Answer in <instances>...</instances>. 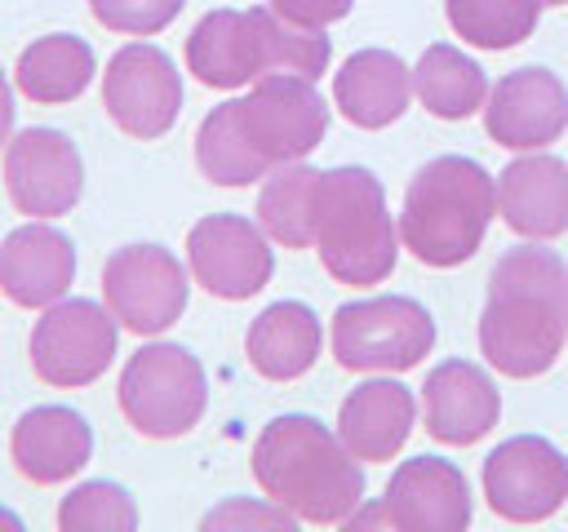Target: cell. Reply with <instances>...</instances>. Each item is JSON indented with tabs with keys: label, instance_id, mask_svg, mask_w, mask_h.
<instances>
[{
	"label": "cell",
	"instance_id": "obj_24",
	"mask_svg": "<svg viewBox=\"0 0 568 532\" xmlns=\"http://www.w3.org/2000/svg\"><path fill=\"white\" fill-rule=\"evenodd\" d=\"M13 80H18L22 98H31L40 106L71 102L93 80V49L80 35H67V31L40 35L36 44L22 49V58L13 66Z\"/></svg>",
	"mask_w": 568,
	"mask_h": 532
},
{
	"label": "cell",
	"instance_id": "obj_4",
	"mask_svg": "<svg viewBox=\"0 0 568 532\" xmlns=\"http://www.w3.org/2000/svg\"><path fill=\"white\" fill-rule=\"evenodd\" d=\"M333 44L324 27H302L271 4L213 9L186 35V71L209 89H240L275 71L320 80L328 71Z\"/></svg>",
	"mask_w": 568,
	"mask_h": 532
},
{
	"label": "cell",
	"instance_id": "obj_15",
	"mask_svg": "<svg viewBox=\"0 0 568 532\" xmlns=\"http://www.w3.org/2000/svg\"><path fill=\"white\" fill-rule=\"evenodd\" d=\"M484 129L506 151H541L568 129V84L546 66L506 71L484 106Z\"/></svg>",
	"mask_w": 568,
	"mask_h": 532
},
{
	"label": "cell",
	"instance_id": "obj_27",
	"mask_svg": "<svg viewBox=\"0 0 568 532\" xmlns=\"http://www.w3.org/2000/svg\"><path fill=\"white\" fill-rule=\"evenodd\" d=\"M541 0H444L448 27L475 49H510L537 31Z\"/></svg>",
	"mask_w": 568,
	"mask_h": 532
},
{
	"label": "cell",
	"instance_id": "obj_34",
	"mask_svg": "<svg viewBox=\"0 0 568 532\" xmlns=\"http://www.w3.org/2000/svg\"><path fill=\"white\" fill-rule=\"evenodd\" d=\"M541 4H568V0H541Z\"/></svg>",
	"mask_w": 568,
	"mask_h": 532
},
{
	"label": "cell",
	"instance_id": "obj_23",
	"mask_svg": "<svg viewBox=\"0 0 568 532\" xmlns=\"http://www.w3.org/2000/svg\"><path fill=\"white\" fill-rule=\"evenodd\" d=\"M320 346L324 332L306 301H271L244 337V355L266 381H297L320 359Z\"/></svg>",
	"mask_w": 568,
	"mask_h": 532
},
{
	"label": "cell",
	"instance_id": "obj_12",
	"mask_svg": "<svg viewBox=\"0 0 568 532\" xmlns=\"http://www.w3.org/2000/svg\"><path fill=\"white\" fill-rule=\"evenodd\" d=\"M102 106L129 137H164L182 111V75L155 44H124L102 71Z\"/></svg>",
	"mask_w": 568,
	"mask_h": 532
},
{
	"label": "cell",
	"instance_id": "obj_5",
	"mask_svg": "<svg viewBox=\"0 0 568 532\" xmlns=\"http://www.w3.org/2000/svg\"><path fill=\"white\" fill-rule=\"evenodd\" d=\"M493 213L497 186L488 168L470 155H435L413 173L404 191L399 239L422 266L448 270L479 253Z\"/></svg>",
	"mask_w": 568,
	"mask_h": 532
},
{
	"label": "cell",
	"instance_id": "obj_31",
	"mask_svg": "<svg viewBox=\"0 0 568 532\" xmlns=\"http://www.w3.org/2000/svg\"><path fill=\"white\" fill-rule=\"evenodd\" d=\"M275 13H284L288 22H302V27H328L337 18L351 13L355 0H266Z\"/></svg>",
	"mask_w": 568,
	"mask_h": 532
},
{
	"label": "cell",
	"instance_id": "obj_21",
	"mask_svg": "<svg viewBox=\"0 0 568 532\" xmlns=\"http://www.w3.org/2000/svg\"><path fill=\"white\" fill-rule=\"evenodd\" d=\"M413 417H417L413 390L399 386V381H390V377H377V381H359L342 399V408H337V434H342V443L359 461H390L408 443Z\"/></svg>",
	"mask_w": 568,
	"mask_h": 532
},
{
	"label": "cell",
	"instance_id": "obj_17",
	"mask_svg": "<svg viewBox=\"0 0 568 532\" xmlns=\"http://www.w3.org/2000/svg\"><path fill=\"white\" fill-rule=\"evenodd\" d=\"M422 417H426V434L448 443V448H466L475 439H484L497 417H501V395L493 386V377L470 364V359H444L426 372L422 386Z\"/></svg>",
	"mask_w": 568,
	"mask_h": 532
},
{
	"label": "cell",
	"instance_id": "obj_19",
	"mask_svg": "<svg viewBox=\"0 0 568 532\" xmlns=\"http://www.w3.org/2000/svg\"><path fill=\"white\" fill-rule=\"evenodd\" d=\"M9 457L22 479L49 488V483H62L75 470H84V461L93 457V430L75 408L40 403L18 417V426L9 434Z\"/></svg>",
	"mask_w": 568,
	"mask_h": 532
},
{
	"label": "cell",
	"instance_id": "obj_25",
	"mask_svg": "<svg viewBox=\"0 0 568 532\" xmlns=\"http://www.w3.org/2000/svg\"><path fill=\"white\" fill-rule=\"evenodd\" d=\"M413 93L417 102L439 120H466L488 98V75L475 58H466L453 44H426V53L413 66Z\"/></svg>",
	"mask_w": 568,
	"mask_h": 532
},
{
	"label": "cell",
	"instance_id": "obj_6",
	"mask_svg": "<svg viewBox=\"0 0 568 532\" xmlns=\"http://www.w3.org/2000/svg\"><path fill=\"white\" fill-rule=\"evenodd\" d=\"M311 248L320 253L324 270L351 288H373L395 270L399 231L390 222L382 182L364 164L320 168Z\"/></svg>",
	"mask_w": 568,
	"mask_h": 532
},
{
	"label": "cell",
	"instance_id": "obj_20",
	"mask_svg": "<svg viewBox=\"0 0 568 532\" xmlns=\"http://www.w3.org/2000/svg\"><path fill=\"white\" fill-rule=\"evenodd\" d=\"M497 213L524 239L568 231V168L559 155H519L497 173Z\"/></svg>",
	"mask_w": 568,
	"mask_h": 532
},
{
	"label": "cell",
	"instance_id": "obj_18",
	"mask_svg": "<svg viewBox=\"0 0 568 532\" xmlns=\"http://www.w3.org/2000/svg\"><path fill=\"white\" fill-rule=\"evenodd\" d=\"M75 279V248L40 217L0 239V293L13 306H53Z\"/></svg>",
	"mask_w": 568,
	"mask_h": 532
},
{
	"label": "cell",
	"instance_id": "obj_29",
	"mask_svg": "<svg viewBox=\"0 0 568 532\" xmlns=\"http://www.w3.org/2000/svg\"><path fill=\"white\" fill-rule=\"evenodd\" d=\"M182 4L186 0H89L93 18L106 31H120V35H155V31H164L182 13Z\"/></svg>",
	"mask_w": 568,
	"mask_h": 532
},
{
	"label": "cell",
	"instance_id": "obj_7",
	"mask_svg": "<svg viewBox=\"0 0 568 532\" xmlns=\"http://www.w3.org/2000/svg\"><path fill=\"white\" fill-rule=\"evenodd\" d=\"M209 408V377L186 346L151 341L129 355L120 372V412L146 439H178L200 426Z\"/></svg>",
	"mask_w": 568,
	"mask_h": 532
},
{
	"label": "cell",
	"instance_id": "obj_13",
	"mask_svg": "<svg viewBox=\"0 0 568 532\" xmlns=\"http://www.w3.org/2000/svg\"><path fill=\"white\" fill-rule=\"evenodd\" d=\"M186 262L195 284L222 301H244L262 293L275 270L262 222H248L240 213L200 217L186 235Z\"/></svg>",
	"mask_w": 568,
	"mask_h": 532
},
{
	"label": "cell",
	"instance_id": "obj_8",
	"mask_svg": "<svg viewBox=\"0 0 568 532\" xmlns=\"http://www.w3.org/2000/svg\"><path fill=\"white\" fill-rule=\"evenodd\" d=\"M435 346V319L422 301L386 293L333 310V359L351 372H404Z\"/></svg>",
	"mask_w": 568,
	"mask_h": 532
},
{
	"label": "cell",
	"instance_id": "obj_1",
	"mask_svg": "<svg viewBox=\"0 0 568 532\" xmlns=\"http://www.w3.org/2000/svg\"><path fill=\"white\" fill-rule=\"evenodd\" d=\"M328 133V106L315 80L275 71L244 98L213 106L195 133V164L213 186H248L280 164L306 160Z\"/></svg>",
	"mask_w": 568,
	"mask_h": 532
},
{
	"label": "cell",
	"instance_id": "obj_9",
	"mask_svg": "<svg viewBox=\"0 0 568 532\" xmlns=\"http://www.w3.org/2000/svg\"><path fill=\"white\" fill-rule=\"evenodd\" d=\"M115 315L89 297L53 301L31 328V368L40 381L75 390L98 381L115 359Z\"/></svg>",
	"mask_w": 568,
	"mask_h": 532
},
{
	"label": "cell",
	"instance_id": "obj_33",
	"mask_svg": "<svg viewBox=\"0 0 568 532\" xmlns=\"http://www.w3.org/2000/svg\"><path fill=\"white\" fill-rule=\"evenodd\" d=\"M0 523H9V528H18V514H9V510H0Z\"/></svg>",
	"mask_w": 568,
	"mask_h": 532
},
{
	"label": "cell",
	"instance_id": "obj_30",
	"mask_svg": "<svg viewBox=\"0 0 568 532\" xmlns=\"http://www.w3.org/2000/svg\"><path fill=\"white\" fill-rule=\"evenodd\" d=\"M293 523H297V514L271 497H266V505L235 497V501H222L217 510L204 514V528H293Z\"/></svg>",
	"mask_w": 568,
	"mask_h": 532
},
{
	"label": "cell",
	"instance_id": "obj_10",
	"mask_svg": "<svg viewBox=\"0 0 568 532\" xmlns=\"http://www.w3.org/2000/svg\"><path fill=\"white\" fill-rule=\"evenodd\" d=\"M186 270L160 244H129L115 248L102 266V297L106 310L138 337L164 332L186 310Z\"/></svg>",
	"mask_w": 568,
	"mask_h": 532
},
{
	"label": "cell",
	"instance_id": "obj_26",
	"mask_svg": "<svg viewBox=\"0 0 568 532\" xmlns=\"http://www.w3.org/2000/svg\"><path fill=\"white\" fill-rule=\"evenodd\" d=\"M315 182L320 168L293 160L266 173L257 191V222L284 248H311V217H315Z\"/></svg>",
	"mask_w": 568,
	"mask_h": 532
},
{
	"label": "cell",
	"instance_id": "obj_2",
	"mask_svg": "<svg viewBox=\"0 0 568 532\" xmlns=\"http://www.w3.org/2000/svg\"><path fill=\"white\" fill-rule=\"evenodd\" d=\"M568 337V262L555 248H506L488 275L479 350L506 377H541Z\"/></svg>",
	"mask_w": 568,
	"mask_h": 532
},
{
	"label": "cell",
	"instance_id": "obj_3",
	"mask_svg": "<svg viewBox=\"0 0 568 532\" xmlns=\"http://www.w3.org/2000/svg\"><path fill=\"white\" fill-rule=\"evenodd\" d=\"M257 488L302 523H346L364 501L359 457L320 417H271L253 443Z\"/></svg>",
	"mask_w": 568,
	"mask_h": 532
},
{
	"label": "cell",
	"instance_id": "obj_32",
	"mask_svg": "<svg viewBox=\"0 0 568 532\" xmlns=\"http://www.w3.org/2000/svg\"><path fill=\"white\" fill-rule=\"evenodd\" d=\"M9 129H13V93H9V80L0 71V146L9 142Z\"/></svg>",
	"mask_w": 568,
	"mask_h": 532
},
{
	"label": "cell",
	"instance_id": "obj_11",
	"mask_svg": "<svg viewBox=\"0 0 568 532\" xmlns=\"http://www.w3.org/2000/svg\"><path fill=\"white\" fill-rule=\"evenodd\" d=\"M484 501L510 523H541L568 501V457L541 434H515L484 461Z\"/></svg>",
	"mask_w": 568,
	"mask_h": 532
},
{
	"label": "cell",
	"instance_id": "obj_14",
	"mask_svg": "<svg viewBox=\"0 0 568 532\" xmlns=\"http://www.w3.org/2000/svg\"><path fill=\"white\" fill-rule=\"evenodd\" d=\"M4 191L27 217H62L80 204L84 164L67 133L22 129L4 142Z\"/></svg>",
	"mask_w": 568,
	"mask_h": 532
},
{
	"label": "cell",
	"instance_id": "obj_28",
	"mask_svg": "<svg viewBox=\"0 0 568 532\" xmlns=\"http://www.w3.org/2000/svg\"><path fill=\"white\" fill-rule=\"evenodd\" d=\"M58 528L62 532H133L138 528V505L120 483L89 479V483H80L62 497Z\"/></svg>",
	"mask_w": 568,
	"mask_h": 532
},
{
	"label": "cell",
	"instance_id": "obj_16",
	"mask_svg": "<svg viewBox=\"0 0 568 532\" xmlns=\"http://www.w3.org/2000/svg\"><path fill=\"white\" fill-rule=\"evenodd\" d=\"M386 519L404 532H462L470 523L466 474L444 457H413L386 483Z\"/></svg>",
	"mask_w": 568,
	"mask_h": 532
},
{
	"label": "cell",
	"instance_id": "obj_22",
	"mask_svg": "<svg viewBox=\"0 0 568 532\" xmlns=\"http://www.w3.org/2000/svg\"><path fill=\"white\" fill-rule=\"evenodd\" d=\"M333 98L355 129H386L408 111L413 71L390 49H359L333 75Z\"/></svg>",
	"mask_w": 568,
	"mask_h": 532
}]
</instances>
